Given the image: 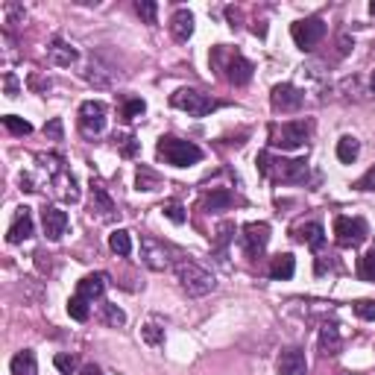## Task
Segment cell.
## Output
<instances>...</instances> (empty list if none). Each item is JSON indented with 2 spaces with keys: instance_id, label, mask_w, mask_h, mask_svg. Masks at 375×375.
I'll use <instances>...</instances> for the list:
<instances>
[{
  "instance_id": "5bb4252c",
  "label": "cell",
  "mask_w": 375,
  "mask_h": 375,
  "mask_svg": "<svg viewBox=\"0 0 375 375\" xmlns=\"http://www.w3.org/2000/svg\"><path fill=\"white\" fill-rule=\"evenodd\" d=\"M275 367H279V375H308V358L299 346H291L279 355Z\"/></svg>"
},
{
  "instance_id": "5b68a950",
  "label": "cell",
  "mask_w": 375,
  "mask_h": 375,
  "mask_svg": "<svg viewBox=\"0 0 375 375\" xmlns=\"http://www.w3.org/2000/svg\"><path fill=\"white\" fill-rule=\"evenodd\" d=\"M173 247L170 244H164V240H159V238H150V235H144L141 238V261L147 264L150 270H170L176 261H170V255H173Z\"/></svg>"
},
{
  "instance_id": "8fae6325",
  "label": "cell",
  "mask_w": 375,
  "mask_h": 375,
  "mask_svg": "<svg viewBox=\"0 0 375 375\" xmlns=\"http://www.w3.org/2000/svg\"><path fill=\"white\" fill-rule=\"evenodd\" d=\"M240 244H244V252L249 258H258L270 244V226L267 223H247L244 235H240Z\"/></svg>"
},
{
  "instance_id": "d6a6232c",
  "label": "cell",
  "mask_w": 375,
  "mask_h": 375,
  "mask_svg": "<svg viewBox=\"0 0 375 375\" xmlns=\"http://www.w3.org/2000/svg\"><path fill=\"white\" fill-rule=\"evenodd\" d=\"M68 314L76 319V323H85L88 319V299H82V296H73V299H68Z\"/></svg>"
},
{
  "instance_id": "d590c367",
  "label": "cell",
  "mask_w": 375,
  "mask_h": 375,
  "mask_svg": "<svg viewBox=\"0 0 375 375\" xmlns=\"http://www.w3.org/2000/svg\"><path fill=\"white\" fill-rule=\"evenodd\" d=\"M138 15L147 21V24H156V12H159V3H152V0H138L135 3Z\"/></svg>"
},
{
  "instance_id": "74e56055",
  "label": "cell",
  "mask_w": 375,
  "mask_h": 375,
  "mask_svg": "<svg viewBox=\"0 0 375 375\" xmlns=\"http://www.w3.org/2000/svg\"><path fill=\"white\" fill-rule=\"evenodd\" d=\"M53 363H56V370L65 372V375H73L76 372V358L68 355V352H59V355L53 358Z\"/></svg>"
},
{
  "instance_id": "4fadbf2b",
  "label": "cell",
  "mask_w": 375,
  "mask_h": 375,
  "mask_svg": "<svg viewBox=\"0 0 375 375\" xmlns=\"http://www.w3.org/2000/svg\"><path fill=\"white\" fill-rule=\"evenodd\" d=\"M41 226H44V235L50 240H59L65 231H68V214L56 205H44L41 208Z\"/></svg>"
},
{
  "instance_id": "4316f807",
  "label": "cell",
  "mask_w": 375,
  "mask_h": 375,
  "mask_svg": "<svg viewBox=\"0 0 375 375\" xmlns=\"http://www.w3.org/2000/svg\"><path fill=\"white\" fill-rule=\"evenodd\" d=\"M109 247H112L115 255L126 258V255H132V235H129L126 229H117V231L109 235Z\"/></svg>"
},
{
  "instance_id": "8992f818",
  "label": "cell",
  "mask_w": 375,
  "mask_h": 375,
  "mask_svg": "<svg viewBox=\"0 0 375 375\" xmlns=\"http://www.w3.org/2000/svg\"><path fill=\"white\" fill-rule=\"evenodd\" d=\"M308 138V124L305 120H291L282 126H270V144L279 150H299Z\"/></svg>"
},
{
  "instance_id": "d6986e66",
  "label": "cell",
  "mask_w": 375,
  "mask_h": 375,
  "mask_svg": "<svg viewBox=\"0 0 375 375\" xmlns=\"http://www.w3.org/2000/svg\"><path fill=\"white\" fill-rule=\"evenodd\" d=\"M293 273H296V258L291 252H282V255H275L270 261V279L273 282H288V279H293Z\"/></svg>"
},
{
  "instance_id": "bcb514c9",
  "label": "cell",
  "mask_w": 375,
  "mask_h": 375,
  "mask_svg": "<svg viewBox=\"0 0 375 375\" xmlns=\"http://www.w3.org/2000/svg\"><path fill=\"white\" fill-rule=\"evenodd\" d=\"M370 12H372V15H375V0H372V3H370Z\"/></svg>"
},
{
  "instance_id": "7402d4cb",
  "label": "cell",
  "mask_w": 375,
  "mask_h": 375,
  "mask_svg": "<svg viewBox=\"0 0 375 375\" xmlns=\"http://www.w3.org/2000/svg\"><path fill=\"white\" fill-rule=\"evenodd\" d=\"M47 53H50V62L59 65V68H68V65H73L76 59H80V53H76L71 44H65L62 38H53V44L47 47Z\"/></svg>"
},
{
  "instance_id": "7bdbcfd3",
  "label": "cell",
  "mask_w": 375,
  "mask_h": 375,
  "mask_svg": "<svg viewBox=\"0 0 375 375\" xmlns=\"http://www.w3.org/2000/svg\"><path fill=\"white\" fill-rule=\"evenodd\" d=\"M82 375H103V370H100V367H94V363H88V367L82 370Z\"/></svg>"
},
{
  "instance_id": "d4e9b609",
  "label": "cell",
  "mask_w": 375,
  "mask_h": 375,
  "mask_svg": "<svg viewBox=\"0 0 375 375\" xmlns=\"http://www.w3.org/2000/svg\"><path fill=\"white\" fill-rule=\"evenodd\" d=\"M9 370H12V375H38V363H36V355H32L30 349L18 352V355L12 358V363H9Z\"/></svg>"
},
{
  "instance_id": "9c48e42d",
  "label": "cell",
  "mask_w": 375,
  "mask_h": 375,
  "mask_svg": "<svg viewBox=\"0 0 375 375\" xmlns=\"http://www.w3.org/2000/svg\"><path fill=\"white\" fill-rule=\"evenodd\" d=\"M80 129L85 135H100L106 129V103L100 100H85L80 106Z\"/></svg>"
},
{
  "instance_id": "3957f363",
  "label": "cell",
  "mask_w": 375,
  "mask_h": 375,
  "mask_svg": "<svg viewBox=\"0 0 375 375\" xmlns=\"http://www.w3.org/2000/svg\"><path fill=\"white\" fill-rule=\"evenodd\" d=\"M156 152H159V159L173 164V168H191V164H196V161L203 159V150L196 147V144H191V141H182V138H173V135L159 138Z\"/></svg>"
},
{
  "instance_id": "f546056e",
  "label": "cell",
  "mask_w": 375,
  "mask_h": 375,
  "mask_svg": "<svg viewBox=\"0 0 375 375\" xmlns=\"http://www.w3.org/2000/svg\"><path fill=\"white\" fill-rule=\"evenodd\" d=\"M3 126L12 132V135H30V132H32V124H30V120L18 117V115H6V117H3Z\"/></svg>"
},
{
  "instance_id": "8d00e7d4",
  "label": "cell",
  "mask_w": 375,
  "mask_h": 375,
  "mask_svg": "<svg viewBox=\"0 0 375 375\" xmlns=\"http://www.w3.org/2000/svg\"><path fill=\"white\" fill-rule=\"evenodd\" d=\"M115 147H120V152H124L126 159H132L138 152V141L132 135H115Z\"/></svg>"
},
{
  "instance_id": "f35d334b",
  "label": "cell",
  "mask_w": 375,
  "mask_h": 375,
  "mask_svg": "<svg viewBox=\"0 0 375 375\" xmlns=\"http://www.w3.org/2000/svg\"><path fill=\"white\" fill-rule=\"evenodd\" d=\"M355 314L361 319H375V299H358L355 302Z\"/></svg>"
},
{
  "instance_id": "836d02e7",
  "label": "cell",
  "mask_w": 375,
  "mask_h": 375,
  "mask_svg": "<svg viewBox=\"0 0 375 375\" xmlns=\"http://www.w3.org/2000/svg\"><path fill=\"white\" fill-rule=\"evenodd\" d=\"M147 112V103L138 100V97H129V100H124V120L129 124V120H135Z\"/></svg>"
},
{
  "instance_id": "ac0fdd59",
  "label": "cell",
  "mask_w": 375,
  "mask_h": 375,
  "mask_svg": "<svg viewBox=\"0 0 375 375\" xmlns=\"http://www.w3.org/2000/svg\"><path fill=\"white\" fill-rule=\"evenodd\" d=\"M106 291V275L103 273H91L85 275V279H80V284H76V296H82V299H97V296H103Z\"/></svg>"
},
{
  "instance_id": "e575fe53",
  "label": "cell",
  "mask_w": 375,
  "mask_h": 375,
  "mask_svg": "<svg viewBox=\"0 0 375 375\" xmlns=\"http://www.w3.org/2000/svg\"><path fill=\"white\" fill-rule=\"evenodd\" d=\"M141 334H144V340L150 346H161L164 343V328L156 326V323H147L144 328H141Z\"/></svg>"
},
{
  "instance_id": "9a60e30c",
  "label": "cell",
  "mask_w": 375,
  "mask_h": 375,
  "mask_svg": "<svg viewBox=\"0 0 375 375\" xmlns=\"http://www.w3.org/2000/svg\"><path fill=\"white\" fill-rule=\"evenodd\" d=\"M50 188H53V194H56L59 200H65V203H76V200H80V188H76V179L71 176V170H65V168H56V173L50 176Z\"/></svg>"
},
{
  "instance_id": "ba28073f",
  "label": "cell",
  "mask_w": 375,
  "mask_h": 375,
  "mask_svg": "<svg viewBox=\"0 0 375 375\" xmlns=\"http://www.w3.org/2000/svg\"><path fill=\"white\" fill-rule=\"evenodd\" d=\"M367 223L361 217H337L334 220V238L340 247H361L367 240Z\"/></svg>"
},
{
  "instance_id": "484cf974",
  "label": "cell",
  "mask_w": 375,
  "mask_h": 375,
  "mask_svg": "<svg viewBox=\"0 0 375 375\" xmlns=\"http://www.w3.org/2000/svg\"><path fill=\"white\" fill-rule=\"evenodd\" d=\"M358 156H361V141L355 135H343L337 141V159L343 164H352Z\"/></svg>"
},
{
  "instance_id": "44dd1931",
  "label": "cell",
  "mask_w": 375,
  "mask_h": 375,
  "mask_svg": "<svg viewBox=\"0 0 375 375\" xmlns=\"http://www.w3.org/2000/svg\"><path fill=\"white\" fill-rule=\"evenodd\" d=\"M296 235V240L299 244H308L311 249H319L326 244V229H323V223H305V226H299L293 231Z\"/></svg>"
},
{
  "instance_id": "83f0119b",
  "label": "cell",
  "mask_w": 375,
  "mask_h": 375,
  "mask_svg": "<svg viewBox=\"0 0 375 375\" xmlns=\"http://www.w3.org/2000/svg\"><path fill=\"white\" fill-rule=\"evenodd\" d=\"M135 185H138V191H159L161 179H159V173H152L150 168H144V164H141L138 176H135Z\"/></svg>"
},
{
  "instance_id": "7c38bea8",
  "label": "cell",
  "mask_w": 375,
  "mask_h": 375,
  "mask_svg": "<svg viewBox=\"0 0 375 375\" xmlns=\"http://www.w3.org/2000/svg\"><path fill=\"white\" fill-rule=\"evenodd\" d=\"M223 56H226V65H220V71H226V80L231 85H247L252 80V62L244 59L240 53H226L223 50Z\"/></svg>"
},
{
  "instance_id": "2e32d148",
  "label": "cell",
  "mask_w": 375,
  "mask_h": 375,
  "mask_svg": "<svg viewBox=\"0 0 375 375\" xmlns=\"http://www.w3.org/2000/svg\"><path fill=\"white\" fill-rule=\"evenodd\" d=\"M32 214H30V208L24 205V208H18L15 212V220H12V226H9V231H6V240L9 244H24V240H30L32 238Z\"/></svg>"
},
{
  "instance_id": "30bf717a",
  "label": "cell",
  "mask_w": 375,
  "mask_h": 375,
  "mask_svg": "<svg viewBox=\"0 0 375 375\" xmlns=\"http://www.w3.org/2000/svg\"><path fill=\"white\" fill-rule=\"evenodd\" d=\"M270 103H273L275 112H296V109H302V103H305V91L291 85V82H282V85L273 88Z\"/></svg>"
},
{
  "instance_id": "cb8c5ba5",
  "label": "cell",
  "mask_w": 375,
  "mask_h": 375,
  "mask_svg": "<svg viewBox=\"0 0 375 375\" xmlns=\"http://www.w3.org/2000/svg\"><path fill=\"white\" fill-rule=\"evenodd\" d=\"M231 205H235V194L226 191V188H217V191H212V194L205 196V203H203L205 212H226V208H231Z\"/></svg>"
},
{
  "instance_id": "4dcf8cb0",
  "label": "cell",
  "mask_w": 375,
  "mask_h": 375,
  "mask_svg": "<svg viewBox=\"0 0 375 375\" xmlns=\"http://www.w3.org/2000/svg\"><path fill=\"white\" fill-rule=\"evenodd\" d=\"M161 214L168 217L170 223H176V226H182L185 217H188L185 208H182V203H176V200H168V203H164V205H161Z\"/></svg>"
},
{
  "instance_id": "277c9868",
  "label": "cell",
  "mask_w": 375,
  "mask_h": 375,
  "mask_svg": "<svg viewBox=\"0 0 375 375\" xmlns=\"http://www.w3.org/2000/svg\"><path fill=\"white\" fill-rule=\"evenodd\" d=\"M170 106L182 109V112L194 115V117H205V115H212L217 109V103L212 100V97L203 94V91H196V88H179V91H173L170 94Z\"/></svg>"
},
{
  "instance_id": "b9f144b4",
  "label": "cell",
  "mask_w": 375,
  "mask_h": 375,
  "mask_svg": "<svg viewBox=\"0 0 375 375\" xmlns=\"http://www.w3.org/2000/svg\"><path fill=\"white\" fill-rule=\"evenodd\" d=\"M3 82H6V94H9V97H15V94H18V80H15V73H12V71H6V73H3Z\"/></svg>"
},
{
  "instance_id": "60d3db41",
  "label": "cell",
  "mask_w": 375,
  "mask_h": 375,
  "mask_svg": "<svg viewBox=\"0 0 375 375\" xmlns=\"http://www.w3.org/2000/svg\"><path fill=\"white\" fill-rule=\"evenodd\" d=\"M44 135L53 138V141H62V120L59 117H53L47 126H44Z\"/></svg>"
},
{
  "instance_id": "7a4b0ae2",
  "label": "cell",
  "mask_w": 375,
  "mask_h": 375,
  "mask_svg": "<svg viewBox=\"0 0 375 375\" xmlns=\"http://www.w3.org/2000/svg\"><path fill=\"white\" fill-rule=\"evenodd\" d=\"M173 273H176V279H179L182 291H188L191 296H205V293H212L217 288L214 275L208 273L203 264H196L191 258H176Z\"/></svg>"
},
{
  "instance_id": "f1b7e54d",
  "label": "cell",
  "mask_w": 375,
  "mask_h": 375,
  "mask_svg": "<svg viewBox=\"0 0 375 375\" xmlns=\"http://www.w3.org/2000/svg\"><path fill=\"white\" fill-rule=\"evenodd\" d=\"M358 275L363 282H375V247L367 249L361 255V264H358Z\"/></svg>"
},
{
  "instance_id": "e0dca14e",
  "label": "cell",
  "mask_w": 375,
  "mask_h": 375,
  "mask_svg": "<svg viewBox=\"0 0 375 375\" xmlns=\"http://www.w3.org/2000/svg\"><path fill=\"white\" fill-rule=\"evenodd\" d=\"M91 214H97L100 220H115V214H117L115 200L109 196V191L100 182H91Z\"/></svg>"
},
{
  "instance_id": "ee69618b",
  "label": "cell",
  "mask_w": 375,
  "mask_h": 375,
  "mask_svg": "<svg viewBox=\"0 0 375 375\" xmlns=\"http://www.w3.org/2000/svg\"><path fill=\"white\" fill-rule=\"evenodd\" d=\"M346 53H349V38L343 36V38H340V56H346Z\"/></svg>"
},
{
  "instance_id": "1f68e13d",
  "label": "cell",
  "mask_w": 375,
  "mask_h": 375,
  "mask_svg": "<svg viewBox=\"0 0 375 375\" xmlns=\"http://www.w3.org/2000/svg\"><path fill=\"white\" fill-rule=\"evenodd\" d=\"M103 323H106V326H112V328H117V326H124V323H126V314L120 311L117 305L106 302V305H103Z\"/></svg>"
},
{
  "instance_id": "ffe728a7",
  "label": "cell",
  "mask_w": 375,
  "mask_h": 375,
  "mask_svg": "<svg viewBox=\"0 0 375 375\" xmlns=\"http://www.w3.org/2000/svg\"><path fill=\"white\" fill-rule=\"evenodd\" d=\"M170 32H173V38L188 41L194 36V15L188 12V9H176L170 18Z\"/></svg>"
},
{
  "instance_id": "f6af8a7d",
  "label": "cell",
  "mask_w": 375,
  "mask_h": 375,
  "mask_svg": "<svg viewBox=\"0 0 375 375\" xmlns=\"http://www.w3.org/2000/svg\"><path fill=\"white\" fill-rule=\"evenodd\" d=\"M370 85H372V91H375V71H372V80H370Z\"/></svg>"
},
{
  "instance_id": "6da1fadb",
  "label": "cell",
  "mask_w": 375,
  "mask_h": 375,
  "mask_svg": "<svg viewBox=\"0 0 375 375\" xmlns=\"http://www.w3.org/2000/svg\"><path fill=\"white\" fill-rule=\"evenodd\" d=\"M258 170L261 176H267L273 182H284V185H296L308 179V161L305 159H279L273 152H258Z\"/></svg>"
},
{
  "instance_id": "52a82bcc",
  "label": "cell",
  "mask_w": 375,
  "mask_h": 375,
  "mask_svg": "<svg viewBox=\"0 0 375 375\" xmlns=\"http://www.w3.org/2000/svg\"><path fill=\"white\" fill-rule=\"evenodd\" d=\"M291 36L296 41V47L314 50L317 44L323 41V36H326V21L323 18H302V21H296V24L291 27Z\"/></svg>"
},
{
  "instance_id": "ab89813d",
  "label": "cell",
  "mask_w": 375,
  "mask_h": 375,
  "mask_svg": "<svg viewBox=\"0 0 375 375\" xmlns=\"http://www.w3.org/2000/svg\"><path fill=\"white\" fill-rule=\"evenodd\" d=\"M355 191H375V164L355 182Z\"/></svg>"
},
{
  "instance_id": "603a6c76",
  "label": "cell",
  "mask_w": 375,
  "mask_h": 375,
  "mask_svg": "<svg viewBox=\"0 0 375 375\" xmlns=\"http://www.w3.org/2000/svg\"><path fill=\"white\" fill-rule=\"evenodd\" d=\"M319 352L323 355H337L340 352V328L334 323H326L319 328Z\"/></svg>"
}]
</instances>
